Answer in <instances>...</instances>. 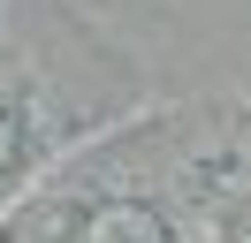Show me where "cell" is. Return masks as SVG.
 <instances>
[{
    "mask_svg": "<svg viewBox=\"0 0 251 243\" xmlns=\"http://www.w3.org/2000/svg\"><path fill=\"white\" fill-rule=\"evenodd\" d=\"M38 160V129H31V114H23V99H16V84L0 76V197L16 190V175Z\"/></svg>",
    "mask_w": 251,
    "mask_h": 243,
    "instance_id": "obj_1",
    "label": "cell"
}]
</instances>
